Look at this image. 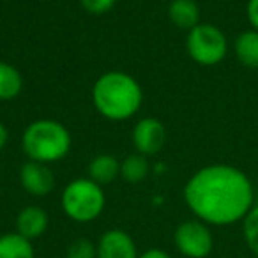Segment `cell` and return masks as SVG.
Wrapping results in <instances>:
<instances>
[{
	"instance_id": "6da1fadb",
	"label": "cell",
	"mask_w": 258,
	"mask_h": 258,
	"mask_svg": "<svg viewBox=\"0 0 258 258\" xmlns=\"http://www.w3.org/2000/svg\"><path fill=\"white\" fill-rule=\"evenodd\" d=\"M184 202L193 216L209 226H228L242 221L256 204L249 177L232 165H209L189 177Z\"/></svg>"
},
{
	"instance_id": "7a4b0ae2",
	"label": "cell",
	"mask_w": 258,
	"mask_h": 258,
	"mask_svg": "<svg viewBox=\"0 0 258 258\" xmlns=\"http://www.w3.org/2000/svg\"><path fill=\"white\" fill-rule=\"evenodd\" d=\"M144 92L137 80L122 71L101 75L92 87V103L108 120H127L140 110Z\"/></svg>"
},
{
	"instance_id": "3957f363",
	"label": "cell",
	"mask_w": 258,
	"mask_h": 258,
	"mask_svg": "<svg viewBox=\"0 0 258 258\" xmlns=\"http://www.w3.org/2000/svg\"><path fill=\"white\" fill-rule=\"evenodd\" d=\"M22 149L30 161L57 163L71 151V135L62 122L53 118H39L27 125L22 137Z\"/></svg>"
},
{
	"instance_id": "277c9868",
	"label": "cell",
	"mask_w": 258,
	"mask_h": 258,
	"mask_svg": "<svg viewBox=\"0 0 258 258\" xmlns=\"http://www.w3.org/2000/svg\"><path fill=\"white\" fill-rule=\"evenodd\" d=\"M64 214L76 223H92L103 214L106 197L103 186L92 179H75L64 187L60 197Z\"/></svg>"
},
{
	"instance_id": "5b68a950",
	"label": "cell",
	"mask_w": 258,
	"mask_h": 258,
	"mask_svg": "<svg viewBox=\"0 0 258 258\" xmlns=\"http://www.w3.org/2000/svg\"><path fill=\"white\" fill-rule=\"evenodd\" d=\"M187 55L200 66H216L228 53V39L219 27L212 23H198L187 32Z\"/></svg>"
},
{
	"instance_id": "8992f818",
	"label": "cell",
	"mask_w": 258,
	"mask_h": 258,
	"mask_svg": "<svg viewBox=\"0 0 258 258\" xmlns=\"http://www.w3.org/2000/svg\"><path fill=\"white\" fill-rule=\"evenodd\" d=\"M173 244L186 258H207L214 249V235L207 223L195 218L177 226L173 232Z\"/></svg>"
},
{
	"instance_id": "52a82bcc",
	"label": "cell",
	"mask_w": 258,
	"mask_h": 258,
	"mask_svg": "<svg viewBox=\"0 0 258 258\" xmlns=\"http://www.w3.org/2000/svg\"><path fill=\"white\" fill-rule=\"evenodd\" d=\"M166 142V129L163 122L158 118L145 117L137 122L133 129V145L138 154L142 156H154L163 149Z\"/></svg>"
},
{
	"instance_id": "ba28073f",
	"label": "cell",
	"mask_w": 258,
	"mask_h": 258,
	"mask_svg": "<svg viewBox=\"0 0 258 258\" xmlns=\"http://www.w3.org/2000/svg\"><path fill=\"white\" fill-rule=\"evenodd\" d=\"M137 242L125 230H106L97 240V258H138Z\"/></svg>"
},
{
	"instance_id": "9c48e42d",
	"label": "cell",
	"mask_w": 258,
	"mask_h": 258,
	"mask_svg": "<svg viewBox=\"0 0 258 258\" xmlns=\"http://www.w3.org/2000/svg\"><path fill=\"white\" fill-rule=\"evenodd\" d=\"M20 184L32 197H46L55 187V175L48 165L29 161L20 170Z\"/></svg>"
},
{
	"instance_id": "30bf717a",
	"label": "cell",
	"mask_w": 258,
	"mask_h": 258,
	"mask_svg": "<svg viewBox=\"0 0 258 258\" xmlns=\"http://www.w3.org/2000/svg\"><path fill=\"white\" fill-rule=\"evenodd\" d=\"M48 225H50L48 212L43 207H37V205H27L16 216V232L20 235L27 237L29 240L44 235Z\"/></svg>"
},
{
	"instance_id": "8fae6325",
	"label": "cell",
	"mask_w": 258,
	"mask_h": 258,
	"mask_svg": "<svg viewBox=\"0 0 258 258\" xmlns=\"http://www.w3.org/2000/svg\"><path fill=\"white\" fill-rule=\"evenodd\" d=\"M168 18L175 27L189 32L200 23V8L195 0H172L168 6Z\"/></svg>"
},
{
	"instance_id": "7c38bea8",
	"label": "cell",
	"mask_w": 258,
	"mask_h": 258,
	"mask_svg": "<svg viewBox=\"0 0 258 258\" xmlns=\"http://www.w3.org/2000/svg\"><path fill=\"white\" fill-rule=\"evenodd\" d=\"M233 51L244 68L258 69V30L249 29L240 32L233 41Z\"/></svg>"
},
{
	"instance_id": "4fadbf2b",
	"label": "cell",
	"mask_w": 258,
	"mask_h": 258,
	"mask_svg": "<svg viewBox=\"0 0 258 258\" xmlns=\"http://www.w3.org/2000/svg\"><path fill=\"white\" fill-rule=\"evenodd\" d=\"M0 258H36V249L27 237L8 232L0 235Z\"/></svg>"
},
{
	"instance_id": "5bb4252c",
	"label": "cell",
	"mask_w": 258,
	"mask_h": 258,
	"mask_svg": "<svg viewBox=\"0 0 258 258\" xmlns=\"http://www.w3.org/2000/svg\"><path fill=\"white\" fill-rule=\"evenodd\" d=\"M118 175H120V163L110 154L96 156L89 165V179H92L99 186L113 182Z\"/></svg>"
},
{
	"instance_id": "9a60e30c",
	"label": "cell",
	"mask_w": 258,
	"mask_h": 258,
	"mask_svg": "<svg viewBox=\"0 0 258 258\" xmlns=\"http://www.w3.org/2000/svg\"><path fill=\"white\" fill-rule=\"evenodd\" d=\"M23 89V78L15 66L0 62V101H11L20 96Z\"/></svg>"
},
{
	"instance_id": "2e32d148",
	"label": "cell",
	"mask_w": 258,
	"mask_h": 258,
	"mask_svg": "<svg viewBox=\"0 0 258 258\" xmlns=\"http://www.w3.org/2000/svg\"><path fill=\"white\" fill-rule=\"evenodd\" d=\"M149 161L142 154H131L120 163V177L129 184H138L149 175Z\"/></svg>"
},
{
	"instance_id": "e0dca14e",
	"label": "cell",
	"mask_w": 258,
	"mask_h": 258,
	"mask_svg": "<svg viewBox=\"0 0 258 258\" xmlns=\"http://www.w3.org/2000/svg\"><path fill=\"white\" fill-rule=\"evenodd\" d=\"M240 223H242V237L247 249L258 256V204H254V207Z\"/></svg>"
},
{
	"instance_id": "ac0fdd59",
	"label": "cell",
	"mask_w": 258,
	"mask_h": 258,
	"mask_svg": "<svg viewBox=\"0 0 258 258\" xmlns=\"http://www.w3.org/2000/svg\"><path fill=\"white\" fill-rule=\"evenodd\" d=\"M66 258H97V244L87 237L75 239L68 246Z\"/></svg>"
},
{
	"instance_id": "d6986e66",
	"label": "cell",
	"mask_w": 258,
	"mask_h": 258,
	"mask_svg": "<svg viewBox=\"0 0 258 258\" xmlns=\"http://www.w3.org/2000/svg\"><path fill=\"white\" fill-rule=\"evenodd\" d=\"M80 4L89 15H104L117 4V0H80Z\"/></svg>"
},
{
	"instance_id": "ffe728a7",
	"label": "cell",
	"mask_w": 258,
	"mask_h": 258,
	"mask_svg": "<svg viewBox=\"0 0 258 258\" xmlns=\"http://www.w3.org/2000/svg\"><path fill=\"white\" fill-rule=\"evenodd\" d=\"M246 16H247V22H249L251 29L258 30V0H247Z\"/></svg>"
},
{
	"instance_id": "44dd1931",
	"label": "cell",
	"mask_w": 258,
	"mask_h": 258,
	"mask_svg": "<svg viewBox=\"0 0 258 258\" xmlns=\"http://www.w3.org/2000/svg\"><path fill=\"white\" fill-rule=\"evenodd\" d=\"M138 258H172V256L165 249H161V247H151V249L144 251Z\"/></svg>"
},
{
	"instance_id": "7402d4cb",
	"label": "cell",
	"mask_w": 258,
	"mask_h": 258,
	"mask_svg": "<svg viewBox=\"0 0 258 258\" xmlns=\"http://www.w3.org/2000/svg\"><path fill=\"white\" fill-rule=\"evenodd\" d=\"M8 140H9V131H8V127H6V125L0 122V151L6 147Z\"/></svg>"
},
{
	"instance_id": "603a6c76",
	"label": "cell",
	"mask_w": 258,
	"mask_h": 258,
	"mask_svg": "<svg viewBox=\"0 0 258 258\" xmlns=\"http://www.w3.org/2000/svg\"><path fill=\"white\" fill-rule=\"evenodd\" d=\"M256 204H258V198H256Z\"/></svg>"
}]
</instances>
